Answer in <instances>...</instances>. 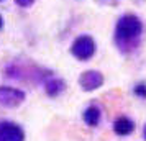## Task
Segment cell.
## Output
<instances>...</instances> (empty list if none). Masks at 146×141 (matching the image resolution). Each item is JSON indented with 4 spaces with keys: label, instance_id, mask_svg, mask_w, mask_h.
<instances>
[{
    "label": "cell",
    "instance_id": "cell-9",
    "mask_svg": "<svg viewBox=\"0 0 146 141\" xmlns=\"http://www.w3.org/2000/svg\"><path fill=\"white\" fill-rule=\"evenodd\" d=\"M136 94H141V95H145V97H146V90L143 89V85H139V87H136Z\"/></svg>",
    "mask_w": 146,
    "mask_h": 141
},
{
    "label": "cell",
    "instance_id": "cell-7",
    "mask_svg": "<svg viewBox=\"0 0 146 141\" xmlns=\"http://www.w3.org/2000/svg\"><path fill=\"white\" fill-rule=\"evenodd\" d=\"M84 121L89 126H97L100 121V112L97 107H89L84 112Z\"/></svg>",
    "mask_w": 146,
    "mask_h": 141
},
{
    "label": "cell",
    "instance_id": "cell-3",
    "mask_svg": "<svg viewBox=\"0 0 146 141\" xmlns=\"http://www.w3.org/2000/svg\"><path fill=\"white\" fill-rule=\"evenodd\" d=\"M25 133L15 123H0V141H23Z\"/></svg>",
    "mask_w": 146,
    "mask_h": 141
},
{
    "label": "cell",
    "instance_id": "cell-4",
    "mask_svg": "<svg viewBox=\"0 0 146 141\" xmlns=\"http://www.w3.org/2000/svg\"><path fill=\"white\" fill-rule=\"evenodd\" d=\"M25 99V94L21 90L12 87H0V103L5 107H17Z\"/></svg>",
    "mask_w": 146,
    "mask_h": 141
},
{
    "label": "cell",
    "instance_id": "cell-2",
    "mask_svg": "<svg viewBox=\"0 0 146 141\" xmlns=\"http://www.w3.org/2000/svg\"><path fill=\"white\" fill-rule=\"evenodd\" d=\"M95 53V43L90 36H80L74 41L72 44V54L79 59H89Z\"/></svg>",
    "mask_w": 146,
    "mask_h": 141
},
{
    "label": "cell",
    "instance_id": "cell-1",
    "mask_svg": "<svg viewBox=\"0 0 146 141\" xmlns=\"http://www.w3.org/2000/svg\"><path fill=\"white\" fill-rule=\"evenodd\" d=\"M139 33H141V23L133 15L123 17L117 25V36L121 41H130L133 38H136Z\"/></svg>",
    "mask_w": 146,
    "mask_h": 141
},
{
    "label": "cell",
    "instance_id": "cell-10",
    "mask_svg": "<svg viewBox=\"0 0 146 141\" xmlns=\"http://www.w3.org/2000/svg\"><path fill=\"white\" fill-rule=\"evenodd\" d=\"M145 140H146V126H145Z\"/></svg>",
    "mask_w": 146,
    "mask_h": 141
},
{
    "label": "cell",
    "instance_id": "cell-11",
    "mask_svg": "<svg viewBox=\"0 0 146 141\" xmlns=\"http://www.w3.org/2000/svg\"><path fill=\"white\" fill-rule=\"evenodd\" d=\"M0 26H2V18H0Z\"/></svg>",
    "mask_w": 146,
    "mask_h": 141
},
{
    "label": "cell",
    "instance_id": "cell-5",
    "mask_svg": "<svg viewBox=\"0 0 146 141\" xmlns=\"http://www.w3.org/2000/svg\"><path fill=\"white\" fill-rule=\"evenodd\" d=\"M79 84L84 90H94V89H99L104 84V77H102L100 72L87 71V72H84V74L80 75Z\"/></svg>",
    "mask_w": 146,
    "mask_h": 141
},
{
    "label": "cell",
    "instance_id": "cell-6",
    "mask_svg": "<svg viewBox=\"0 0 146 141\" xmlns=\"http://www.w3.org/2000/svg\"><path fill=\"white\" fill-rule=\"evenodd\" d=\"M113 130H115V133L118 136H126V134H130L135 130V123L130 118H126V117H120L118 120L113 123Z\"/></svg>",
    "mask_w": 146,
    "mask_h": 141
},
{
    "label": "cell",
    "instance_id": "cell-8",
    "mask_svg": "<svg viewBox=\"0 0 146 141\" xmlns=\"http://www.w3.org/2000/svg\"><path fill=\"white\" fill-rule=\"evenodd\" d=\"M35 0H17V3H20V5H23V7H27V5H30V3H33Z\"/></svg>",
    "mask_w": 146,
    "mask_h": 141
}]
</instances>
